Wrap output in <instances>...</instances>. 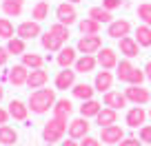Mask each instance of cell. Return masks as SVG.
Returning a JSON list of instances; mask_svg holds the SVG:
<instances>
[{"instance_id": "obj_52", "label": "cell", "mask_w": 151, "mask_h": 146, "mask_svg": "<svg viewBox=\"0 0 151 146\" xmlns=\"http://www.w3.org/2000/svg\"><path fill=\"white\" fill-rule=\"evenodd\" d=\"M0 146H5V144H0Z\"/></svg>"}, {"instance_id": "obj_42", "label": "cell", "mask_w": 151, "mask_h": 146, "mask_svg": "<svg viewBox=\"0 0 151 146\" xmlns=\"http://www.w3.org/2000/svg\"><path fill=\"white\" fill-rule=\"evenodd\" d=\"M120 146H142V142H138V137H124Z\"/></svg>"}, {"instance_id": "obj_12", "label": "cell", "mask_w": 151, "mask_h": 146, "mask_svg": "<svg viewBox=\"0 0 151 146\" xmlns=\"http://www.w3.org/2000/svg\"><path fill=\"white\" fill-rule=\"evenodd\" d=\"M27 78H29V69L24 64H16L14 69H9V73H7V80H9L14 86L27 84Z\"/></svg>"}, {"instance_id": "obj_39", "label": "cell", "mask_w": 151, "mask_h": 146, "mask_svg": "<svg viewBox=\"0 0 151 146\" xmlns=\"http://www.w3.org/2000/svg\"><path fill=\"white\" fill-rule=\"evenodd\" d=\"M140 142H145V144H151V126H149V124L140 126Z\"/></svg>"}, {"instance_id": "obj_10", "label": "cell", "mask_w": 151, "mask_h": 146, "mask_svg": "<svg viewBox=\"0 0 151 146\" xmlns=\"http://www.w3.org/2000/svg\"><path fill=\"white\" fill-rule=\"evenodd\" d=\"M129 31H131V22L124 20V18L122 20H113V22H109V27H107V36L109 38H116V40L129 36Z\"/></svg>"}, {"instance_id": "obj_22", "label": "cell", "mask_w": 151, "mask_h": 146, "mask_svg": "<svg viewBox=\"0 0 151 146\" xmlns=\"http://www.w3.org/2000/svg\"><path fill=\"white\" fill-rule=\"evenodd\" d=\"M96 64H98V58L96 56H82L76 60L73 69L78 71V73H91V71L96 69Z\"/></svg>"}, {"instance_id": "obj_7", "label": "cell", "mask_w": 151, "mask_h": 146, "mask_svg": "<svg viewBox=\"0 0 151 146\" xmlns=\"http://www.w3.org/2000/svg\"><path fill=\"white\" fill-rule=\"evenodd\" d=\"M122 140H124V131L118 124L100 128V142H104V144H120Z\"/></svg>"}, {"instance_id": "obj_48", "label": "cell", "mask_w": 151, "mask_h": 146, "mask_svg": "<svg viewBox=\"0 0 151 146\" xmlns=\"http://www.w3.org/2000/svg\"><path fill=\"white\" fill-rule=\"evenodd\" d=\"M67 2H73V5H78V2H82V0H67Z\"/></svg>"}, {"instance_id": "obj_3", "label": "cell", "mask_w": 151, "mask_h": 146, "mask_svg": "<svg viewBox=\"0 0 151 146\" xmlns=\"http://www.w3.org/2000/svg\"><path fill=\"white\" fill-rule=\"evenodd\" d=\"M124 95H127V100L131 104H138V106H142V104H147L151 100V91L145 89L142 84H129L124 89Z\"/></svg>"}, {"instance_id": "obj_47", "label": "cell", "mask_w": 151, "mask_h": 146, "mask_svg": "<svg viewBox=\"0 0 151 146\" xmlns=\"http://www.w3.org/2000/svg\"><path fill=\"white\" fill-rule=\"evenodd\" d=\"M2 98H5V89L0 86V102H2Z\"/></svg>"}, {"instance_id": "obj_20", "label": "cell", "mask_w": 151, "mask_h": 146, "mask_svg": "<svg viewBox=\"0 0 151 146\" xmlns=\"http://www.w3.org/2000/svg\"><path fill=\"white\" fill-rule=\"evenodd\" d=\"M9 115L14 120H18V122H24L29 115V104L20 102V100H11L9 102Z\"/></svg>"}, {"instance_id": "obj_8", "label": "cell", "mask_w": 151, "mask_h": 146, "mask_svg": "<svg viewBox=\"0 0 151 146\" xmlns=\"http://www.w3.org/2000/svg\"><path fill=\"white\" fill-rule=\"evenodd\" d=\"M56 18H58V22H62V24H73L76 22V18H78V14H76V5L73 2H62V5H58L56 7Z\"/></svg>"}, {"instance_id": "obj_49", "label": "cell", "mask_w": 151, "mask_h": 146, "mask_svg": "<svg viewBox=\"0 0 151 146\" xmlns=\"http://www.w3.org/2000/svg\"><path fill=\"white\" fill-rule=\"evenodd\" d=\"M14 2H24V0H14Z\"/></svg>"}, {"instance_id": "obj_46", "label": "cell", "mask_w": 151, "mask_h": 146, "mask_svg": "<svg viewBox=\"0 0 151 146\" xmlns=\"http://www.w3.org/2000/svg\"><path fill=\"white\" fill-rule=\"evenodd\" d=\"M145 73H147V78L151 80V60H149V62L145 64Z\"/></svg>"}, {"instance_id": "obj_35", "label": "cell", "mask_w": 151, "mask_h": 146, "mask_svg": "<svg viewBox=\"0 0 151 146\" xmlns=\"http://www.w3.org/2000/svg\"><path fill=\"white\" fill-rule=\"evenodd\" d=\"M14 22H11L9 18H0V38L2 40H11V38H16L14 36Z\"/></svg>"}, {"instance_id": "obj_38", "label": "cell", "mask_w": 151, "mask_h": 146, "mask_svg": "<svg viewBox=\"0 0 151 146\" xmlns=\"http://www.w3.org/2000/svg\"><path fill=\"white\" fill-rule=\"evenodd\" d=\"M138 16L145 20V24L151 27V2H142V5L138 7Z\"/></svg>"}, {"instance_id": "obj_5", "label": "cell", "mask_w": 151, "mask_h": 146, "mask_svg": "<svg viewBox=\"0 0 151 146\" xmlns=\"http://www.w3.org/2000/svg\"><path fill=\"white\" fill-rule=\"evenodd\" d=\"M16 36L22 40H31L36 36H42V29H40V22L38 20H27V22H20L16 27Z\"/></svg>"}, {"instance_id": "obj_29", "label": "cell", "mask_w": 151, "mask_h": 146, "mask_svg": "<svg viewBox=\"0 0 151 146\" xmlns=\"http://www.w3.org/2000/svg\"><path fill=\"white\" fill-rule=\"evenodd\" d=\"M136 42L140 44V47H151V27L149 24L136 27Z\"/></svg>"}, {"instance_id": "obj_21", "label": "cell", "mask_w": 151, "mask_h": 146, "mask_svg": "<svg viewBox=\"0 0 151 146\" xmlns=\"http://www.w3.org/2000/svg\"><path fill=\"white\" fill-rule=\"evenodd\" d=\"M96 122L100 124V128H104V126H111V124H116V122H118V111H116V108H109V106H104L102 111H100V113L96 115Z\"/></svg>"}, {"instance_id": "obj_43", "label": "cell", "mask_w": 151, "mask_h": 146, "mask_svg": "<svg viewBox=\"0 0 151 146\" xmlns=\"http://www.w3.org/2000/svg\"><path fill=\"white\" fill-rule=\"evenodd\" d=\"M9 56H11V53L7 51V47H0V66H5V64H7Z\"/></svg>"}, {"instance_id": "obj_33", "label": "cell", "mask_w": 151, "mask_h": 146, "mask_svg": "<svg viewBox=\"0 0 151 146\" xmlns=\"http://www.w3.org/2000/svg\"><path fill=\"white\" fill-rule=\"evenodd\" d=\"M31 18H33V20H38V22H42L45 18H49V2H47V0H40V2L33 7Z\"/></svg>"}, {"instance_id": "obj_40", "label": "cell", "mask_w": 151, "mask_h": 146, "mask_svg": "<svg viewBox=\"0 0 151 146\" xmlns=\"http://www.w3.org/2000/svg\"><path fill=\"white\" fill-rule=\"evenodd\" d=\"M80 146H100V140H96V137H91V135H87V137H82V142H80Z\"/></svg>"}, {"instance_id": "obj_18", "label": "cell", "mask_w": 151, "mask_h": 146, "mask_svg": "<svg viewBox=\"0 0 151 146\" xmlns=\"http://www.w3.org/2000/svg\"><path fill=\"white\" fill-rule=\"evenodd\" d=\"M145 120H147V111L142 106H133L129 108V113H127V124L131 128H138V126H145Z\"/></svg>"}, {"instance_id": "obj_51", "label": "cell", "mask_w": 151, "mask_h": 146, "mask_svg": "<svg viewBox=\"0 0 151 146\" xmlns=\"http://www.w3.org/2000/svg\"><path fill=\"white\" fill-rule=\"evenodd\" d=\"M149 118H151V111H149Z\"/></svg>"}, {"instance_id": "obj_44", "label": "cell", "mask_w": 151, "mask_h": 146, "mask_svg": "<svg viewBox=\"0 0 151 146\" xmlns=\"http://www.w3.org/2000/svg\"><path fill=\"white\" fill-rule=\"evenodd\" d=\"M9 118H11V115H9V108L5 111V108L0 106V126H2V124H7V120H9Z\"/></svg>"}, {"instance_id": "obj_19", "label": "cell", "mask_w": 151, "mask_h": 146, "mask_svg": "<svg viewBox=\"0 0 151 146\" xmlns=\"http://www.w3.org/2000/svg\"><path fill=\"white\" fill-rule=\"evenodd\" d=\"M76 53H78V49H71V47H62L60 51H58V58H56V62L60 64V69H69L71 64H76Z\"/></svg>"}, {"instance_id": "obj_34", "label": "cell", "mask_w": 151, "mask_h": 146, "mask_svg": "<svg viewBox=\"0 0 151 146\" xmlns=\"http://www.w3.org/2000/svg\"><path fill=\"white\" fill-rule=\"evenodd\" d=\"M7 51L11 53V56H22L24 53V40L22 38H11V40H7Z\"/></svg>"}, {"instance_id": "obj_1", "label": "cell", "mask_w": 151, "mask_h": 146, "mask_svg": "<svg viewBox=\"0 0 151 146\" xmlns=\"http://www.w3.org/2000/svg\"><path fill=\"white\" fill-rule=\"evenodd\" d=\"M56 89H36L31 95H29V111L38 115H45L49 108L56 106Z\"/></svg>"}, {"instance_id": "obj_27", "label": "cell", "mask_w": 151, "mask_h": 146, "mask_svg": "<svg viewBox=\"0 0 151 146\" xmlns=\"http://www.w3.org/2000/svg\"><path fill=\"white\" fill-rule=\"evenodd\" d=\"M93 91H96V86H91V84H85V82H80V84H73V89H71V93L76 95L78 100H91L93 98Z\"/></svg>"}, {"instance_id": "obj_26", "label": "cell", "mask_w": 151, "mask_h": 146, "mask_svg": "<svg viewBox=\"0 0 151 146\" xmlns=\"http://www.w3.org/2000/svg\"><path fill=\"white\" fill-rule=\"evenodd\" d=\"M89 18L98 20L100 24H109V22H113L111 11H109V9H104V7H91V9H89Z\"/></svg>"}, {"instance_id": "obj_23", "label": "cell", "mask_w": 151, "mask_h": 146, "mask_svg": "<svg viewBox=\"0 0 151 146\" xmlns=\"http://www.w3.org/2000/svg\"><path fill=\"white\" fill-rule=\"evenodd\" d=\"M100 111H102V104L98 102V100H85V102H82V106H80V115L82 118H96V115L100 113Z\"/></svg>"}, {"instance_id": "obj_50", "label": "cell", "mask_w": 151, "mask_h": 146, "mask_svg": "<svg viewBox=\"0 0 151 146\" xmlns=\"http://www.w3.org/2000/svg\"><path fill=\"white\" fill-rule=\"evenodd\" d=\"M45 146H53V144H45Z\"/></svg>"}, {"instance_id": "obj_17", "label": "cell", "mask_w": 151, "mask_h": 146, "mask_svg": "<svg viewBox=\"0 0 151 146\" xmlns=\"http://www.w3.org/2000/svg\"><path fill=\"white\" fill-rule=\"evenodd\" d=\"M120 53H124L127 58H138L140 56V44L136 42V38L124 36V38H120Z\"/></svg>"}, {"instance_id": "obj_9", "label": "cell", "mask_w": 151, "mask_h": 146, "mask_svg": "<svg viewBox=\"0 0 151 146\" xmlns=\"http://www.w3.org/2000/svg\"><path fill=\"white\" fill-rule=\"evenodd\" d=\"M76 73H78L76 69H62L60 73L56 75V80H53L56 89H58V91H67V89H73V84H76Z\"/></svg>"}, {"instance_id": "obj_16", "label": "cell", "mask_w": 151, "mask_h": 146, "mask_svg": "<svg viewBox=\"0 0 151 146\" xmlns=\"http://www.w3.org/2000/svg\"><path fill=\"white\" fill-rule=\"evenodd\" d=\"M40 42H42V49L58 53V51L62 49V44H65V40H62V38H58L56 33H51V31H45L42 36H40Z\"/></svg>"}, {"instance_id": "obj_45", "label": "cell", "mask_w": 151, "mask_h": 146, "mask_svg": "<svg viewBox=\"0 0 151 146\" xmlns=\"http://www.w3.org/2000/svg\"><path fill=\"white\" fill-rule=\"evenodd\" d=\"M62 146H80V144H78L76 140H71V137H69L67 142H62Z\"/></svg>"}, {"instance_id": "obj_36", "label": "cell", "mask_w": 151, "mask_h": 146, "mask_svg": "<svg viewBox=\"0 0 151 146\" xmlns=\"http://www.w3.org/2000/svg\"><path fill=\"white\" fill-rule=\"evenodd\" d=\"M49 31H51V33H56L58 38H62L65 42L69 40V27H67V24H62V22H56V24H51V27H49Z\"/></svg>"}, {"instance_id": "obj_31", "label": "cell", "mask_w": 151, "mask_h": 146, "mask_svg": "<svg viewBox=\"0 0 151 146\" xmlns=\"http://www.w3.org/2000/svg\"><path fill=\"white\" fill-rule=\"evenodd\" d=\"M2 14L9 18H18L22 14V2H14V0H2Z\"/></svg>"}, {"instance_id": "obj_53", "label": "cell", "mask_w": 151, "mask_h": 146, "mask_svg": "<svg viewBox=\"0 0 151 146\" xmlns=\"http://www.w3.org/2000/svg\"><path fill=\"white\" fill-rule=\"evenodd\" d=\"M147 146H151V144H147Z\"/></svg>"}, {"instance_id": "obj_30", "label": "cell", "mask_w": 151, "mask_h": 146, "mask_svg": "<svg viewBox=\"0 0 151 146\" xmlns=\"http://www.w3.org/2000/svg\"><path fill=\"white\" fill-rule=\"evenodd\" d=\"M20 58H22V64L27 66V69H42V64H45V58L38 56V53H27L24 51Z\"/></svg>"}, {"instance_id": "obj_2", "label": "cell", "mask_w": 151, "mask_h": 146, "mask_svg": "<svg viewBox=\"0 0 151 146\" xmlns=\"http://www.w3.org/2000/svg\"><path fill=\"white\" fill-rule=\"evenodd\" d=\"M67 131H69L67 120L65 118H56V115H53V118L45 124V128H42V140L47 142V144H56V142H60L62 137H65Z\"/></svg>"}, {"instance_id": "obj_32", "label": "cell", "mask_w": 151, "mask_h": 146, "mask_svg": "<svg viewBox=\"0 0 151 146\" xmlns=\"http://www.w3.org/2000/svg\"><path fill=\"white\" fill-rule=\"evenodd\" d=\"M116 69H118V80H120V82H127L129 75H131V71L136 69V66L131 64V58H127V60H120Z\"/></svg>"}, {"instance_id": "obj_37", "label": "cell", "mask_w": 151, "mask_h": 146, "mask_svg": "<svg viewBox=\"0 0 151 146\" xmlns=\"http://www.w3.org/2000/svg\"><path fill=\"white\" fill-rule=\"evenodd\" d=\"M145 80H147L145 69H133L131 75H129V80H127V84H142Z\"/></svg>"}, {"instance_id": "obj_41", "label": "cell", "mask_w": 151, "mask_h": 146, "mask_svg": "<svg viewBox=\"0 0 151 146\" xmlns=\"http://www.w3.org/2000/svg\"><path fill=\"white\" fill-rule=\"evenodd\" d=\"M102 7L109 9V11H113V9H118V7H120V0H102Z\"/></svg>"}, {"instance_id": "obj_15", "label": "cell", "mask_w": 151, "mask_h": 146, "mask_svg": "<svg viewBox=\"0 0 151 146\" xmlns=\"http://www.w3.org/2000/svg\"><path fill=\"white\" fill-rule=\"evenodd\" d=\"M111 84H113V75L111 71L102 69L100 73H96V80H93V86L98 93H107V91H111Z\"/></svg>"}, {"instance_id": "obj_6", "label": "cell", "mask_w": 151, "mask_h": 146, "mask_svg": "<svg viewBox=\"0 0 151 146\" xmlns=\"http://www.w3.org/2000/svg\"><path fill=\"white\" fill-rule=\"evenodd\" d=\"M89 128H91V124L87 122V118H76V120H71L69 122V137L71 140H82V137H87L89 135Z\"/></svg>"}, {"instance_id": "obj_25", "label": "cell", "mask_w": 151, "mask_h": 146, "mask_svg": "<svg viewBox=\"0 0 151 146\" xmlns=\"http://www.w3.org/2000/svg\"><path fill=\"white\" fill-rule=\"evenodd\" d=\"M18 142V131L16 128H11L9 124H2L0 126V144H5V146H11Z\"/></svg>"}, {"instance_id": "obj_24", "label": "cell", "mask_w": 151, "mask_h": 146, "mask_svg": "<svg viewBox=\"0 0 151 146\" xmlns=\"http://www.w3.org/2000/svg\"><path fill=\"white\" fill-rule=\"evenodd\" d=\"M78 29H80L82 36H98L100 22H98V20H93V18H85V20L78 22Z\"/></svg>"}, {"instance_id": "obj_11", "label": "cell", "mask_w": 151, "mask_h": 146, "mask_svg": "<svg viewBox=\"0 0 151 146\" xmlns=\"http://www.w3.org/2000/svg\"><path fill=\"white\" fill-rule=\"evenodd\" d=\"M98 64L102 66V69H107V71L116 69V66H118V53L113 51V49H109V47H102L98 51Z\"/></svg>"}, {"instance_id": "obj_28", "label": "cell", "mask_w": 151, "mask_h": 146, "mask_svg": "<svg viewBox=\"0 0 151 146\" xmlns=\"http://www.w3.org/2000/svg\"><path fill=\"white\" fill-rule=\"evenodd\" d=\"M71 113H73V104H71L67 98H62V100L56 102V106H53V115H56V118H65L67 120Z\"/></svg>"}, {"instance_id": "obj_4", "label": "cell", "mask_w": 151, "mask_h": 146, "mask_svg": "<svg viewBox=\"0 0 151 146\" xmlns=\"http://www.w3.org/2000/svg\"><path fill=\"white\" fill-rule=\"evenodd\" d=\"M76 49L82 56H93V53H98L102 49V40H100V36H82L78 40V44H76Z\"/></svg>"}, {"instance_id": "obj_14", "label": "cell", "mask_w": 151, "mask_h": 146, "mask_svg": "<svg viewBox=\"0 0 151 146\" xmlns=\"http://www.w3.org/2000/svg\"><path fill=\"white\" fill-rule=\"evenodd\" d=\"M104 106H109V108H116V111H118V108H124L127 106V95L124 93H120V91H107V93H104Z\"/></svg>"}, {"instance_id": "obj_13", "label": "cell", "mask_w": 151, "mask_h": 146, "mask_svg": "<svg viewBox=\"0 0 151 146\" xmlns=\"http://www.w3.org/2000/svg\"><path fill=\"white\" fill-rule=\"evenodd\" d=\"M47 82H49V73L45 69H31L29 71V78H27L29 89H42Z\"/></svg>"}]
</instances>
